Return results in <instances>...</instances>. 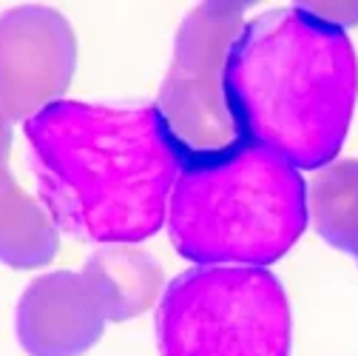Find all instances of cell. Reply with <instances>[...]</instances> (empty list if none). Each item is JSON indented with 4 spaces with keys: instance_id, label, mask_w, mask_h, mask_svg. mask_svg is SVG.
Here are the masks:
<instances>
[{
    "instance_id": "2",
    "label": "cell",
    "mask_w": 358,
    "mask_h": 356,
    "mask_svg": "<svg viewBox=\"0 0 358 356\" xmlns=\"http://www.w3.org/2000/svg\"><path fill=\"white\" fill-rule=\"evenodd\" d=\"M236 137L293 168L336 160L358 97V60L344 29L301 6L245 20L225 63Z\"/></svg>"
},
{
    "instance_id": "7",
    "label": "cell",
    "mask_w": 358,
    "mask_h": 356,
    "mask_svg": "<svg viewBox=\"0 0 358 356\" xmlns=\"http://www.w3.org/2000/svg\"><path fill=\"white\" fill-rule=\"evenodd\" d=\"M106 322V310L83 271L31 280L15 314L17 342L29 356H83L97 345Z\"/></svg>"
},
{
    "instance_id": "8",
    "label": "cell",
    "mask_w": 358,
    "mask_h": 356,
    "mask_svg": "<svg viewBox=\"0 0 358 356\" xmlns=\"http://www.w3.org/2000/svg\"><path fill=\"white\" fill-rule=\"evenodd\" d=\"M12 123L0 114V262L12 268H40L57 254V226L12 177Z\"/></svg>"
},
{
    "instance_id": "3",
    "label": "cell",
    "mask_w": 358,
    "mask_h": 356,
    "mask_svg": "<svg viewBox=\"0 0 358 356\" xmlns=\"http://www.w3.org/2000/svg\"><path fill=\"white\" fill-rule=\"evenodd\" d=\"M307 217L299 168L242 140L185 157L168 203L176 251L199 265L264 268L293 248Z\"/></svg>"
},
{
    "instance_id": "1",
    "label": "cell",
    "mask_w": 358,
    "mask_h": 356,
    "mask_svg": "<svg viewBox=\"0 0 358 356\" xmlns=\"http://www.w3.org/2000/svg\"><path fill=\"white\" fill-rule=\"evenodd\" d=\"M52 222L80 240L134 245L162 228L185 154L154 103L57 100L26 120Z\"/></svg>"
},
{
    "instance_id": "5",
    "label": "cell",
    "mask_w": 358,
    "mask_h": 356,
    "mask_svg": "<svg viewBox=\"0 0 358 356\" xmlns=\"http://www.w3.org/2000/svg\"><path fill=\"white\" fill-rule=\"evenodd\" d=\"M242 26V4L210 0L194 6L176 29L173 57L154 106L185 157L239 143L225 97V63Z\"/></svg>"
},
{
    "instance_id": "6",
    "label": "cell",
    "mask_w": 358,
    "mask_h": 356,
    "mask_svg": "<svg viewBox=\"0 0 358 356\" xmlns=\"http://www.w3.org/2000/svg\"><path fill=\"white\" fill-rule=\"evenodd\" d=\"M77 63L69 20L52 6H15L0 15V114L29 120L60 100Z\"/></svg>"
},
{
    "instance_id": "9",
    "label": "cell",
    "mask_w": 358,
    "mask_h": 356,
    "mask_svg": "<svg viewBox=\"0 0 358 356\" xmlns=\"http://www.w3.org/2000/svg\"><path fill=\"white\" fill-rule=\"evenodd\" d=\"M85 280L92 282L106 320L125 322L148 310L162 288L159 262L134 245H103L88 256Z\"/></svg>"
},
{
    "instance_id": "10",
    "label": "cell",
    "mask_w": 358,
    "mask_h": 356,
    "mask_svg": "<svg viewBox=\"0 0 358 356\" xmlns=\"http://www.w3.org/2000/svg\"><path fill=\"white\" fill-rule=\"evenodd\" d=\"M307 214L316 231L358 262V160H333L307 191Z\"/></svg>"
},
{
    "instance_id": "4",
    "label": "cell",
    "mask_w": 358,
    "mask_h": 356,
    "mask_svg": "<svg viewBox=\"0 0 358 356\" xmlns=\"http://www.w3.org/2000/svg\"><path fill=\"white\" fill-rule=\"evenodd\" d=\"M162 356H290L282 282L250 265H199L176 277L157 310Z\"/></svg>"
}]
</instances>
